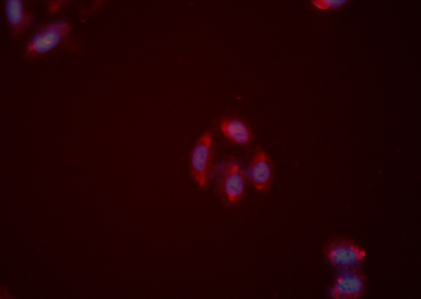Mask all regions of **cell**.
I'll return each mask as SVG.
<instances>
[{"instance_id": "30bf717a", "label": "cell", "mask_w": 421, "mask_h": 299, "mask_svg": "<svg viewBox=\"0 0 421 299\" xmlns=\"http://www.w3.org/2000/svg\"><path fill=\"white\" fill-rule=\"evenodd\" d=\"M60 1H54L53 4L50 6V11L51 13H55L57 11L60 7Z\"/></svg>"}, {"instance_id": "5b68a950", "label": "cell", "mask_w": 421, "mask_h": 299, "mask_svg": "<svg viewBox=\"0 0 421 299\" xmlns=\"http://www.w3.org/2000/svg\"><path fill=\"white\" fill-rule=\"evenodd\" d=\"M365 288L363 275L354 270L342 272L336 278L330 289V296L335 299H356Z\"/></svg>"}, {"instance_id": "7a4b0ae2", "label": "cell", "mask_w": 421, "mask_h": 299, "mask_svg": "<svg viewBox=\"0 0 421 299\" xmlns=\"http://www.w3.org/2000/svg\"><path fill=\"white\" fill-rule=\"evenodd\" d=\"M71 27L68 22L58 21L51 23L38 32L27 46L29 57L46 53L55 48L68 34Z\"/></svg>"}, {"instance_id": "ba28073f", "label": "cell", "mask_w": 421, "mask_h": 299, "mask_svg": "<svg viewBox=\"0 0 421 299\" xmlns=\"http://www.w3.org/2000/svg\"><path fill=\"white\" fill-rule=\"evenodd\" d=\"M7 19L14 35L23 33L30 25L32 18L23 11L22 1L8 0L6 4Z\"/></svg>"}, {"instance_id": "3957f363", "label": "cell", "mask_w": 421, "mask_h": 299, "mask_svg": "<svg viewBox=\"0 0 421 299\" xmlns=\"http://www.w3.org/2000/svg\"><path fill=\"white\" fill-rule=\"evenodd\" d=\"M246 188L243 170L235 162L226 163L220 172L219 189L222 197L230 204L241 200Z\"/></svg>"}, {"instance_id": "52a82bcc", "label": "cell", "mask_w": 421, "mask_h": 299, "mask_svg": "<svg viewBox=\"0 0 421 299\" xmlns=\"http://www.w3.org/2000/svg\"><path fill=\"white\" fill-rule=\"evenodd\" d=\"M220 127L223 134L235 144H244L252 139L249 126L239 118H225L221 120Z\"/></svg>"}, {"instance_id": "6da1fadb", "label": "cell", "mask_w": 421, "mask_h": 299, "mask_svg": "<svg viewBox=\"0 0 421 299\" xmlns=\"http://www.w3.org/2000/svg\"><path fill=\"white\" fill-rule=\"evenodd\" d=\"M212 161V135L205 132L194 145L190 156L192 175L201 188L208 183Z\"/></svg>"}, {"instance_id": "8992f818", "label": "cell", "mask_w": 421, "mask_h": 299, "mask_svg": "<svg viewBox=\"0 0 421 299\" xmlns=\"http://www.w3.org/2000/svg\"><path fill=\"white\" fill-rule=\"evenodd\" d=\"M250 179L257 190L267 192L273 179L272 163L266 153L257 148L250 167Z\"/></svg>"}, {"instance_id": "9c48e42d", "label": "cell", "mask_w": 421, "mask_h": 299, "mask_svg": "<svg viewBox=\"0 0 421 299\" xmlns=\"http://www.w3.org/2000/svg\"><path fill=\"white\" fill-rule=\"evenodd\" d=\"M347 0H312V6L319 11H328L339 8L349 2Z\"/></svg>"}, {"instance_id": "277c9868", "label": "cell", "mask_w": 421, "mask_h": 299, "mask_svg": "<svg viewBox=\"0 0 421 299\" xmlns=\"http://www.w3.org/2000/svg\"><path fill=\"white\" fill-rule=\"evenodd\" d=\"M326 255L333 265L349 267L362 262L366 253L363 249L349 241L336 240L328 246Z\"/></svg>"}]
</instances>
